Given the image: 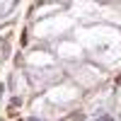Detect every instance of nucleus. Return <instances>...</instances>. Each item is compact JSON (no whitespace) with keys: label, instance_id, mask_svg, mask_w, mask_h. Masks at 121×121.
I'll list each match as a JSON object with an SVG mask.
<instances>
[{"label":"nucleus","instance_id":"f257e3e1","mask_svg":"<svg viewBox=\"0 0 121 121\" xmlns=\"http://www.w3.org/2000/svg\"><path fill=\"white\" fill-rule=\"evenodd\" d=\"M102 121H112V119H102Z\"/></svg>","mask_w":121,"mask_h":121}]
</instances>
